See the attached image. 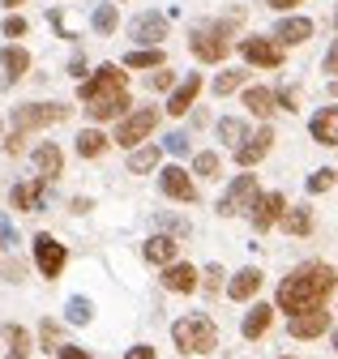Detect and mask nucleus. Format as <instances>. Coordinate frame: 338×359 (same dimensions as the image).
Masks as SVG:
<instances>
[{
    "label": "nucleus",
    "mask_w": 338,
    "mask_h": 359,
    "mask_svg": "<svg viewBox=\"0 0 338 359\" xmlns=\"http://www.w3.org/2000/svg\"><path fill=\"white\" fill-rule=\"evenodd\" d=\"M270 9H295V5H304V0H266Z\"/></svg>",
    "instance_id": "51"
},
{
    "label": "nucleus",
    "mask_w": 338,
    "mask_h": 359,
    "mask_svg": "<svg viewBox=\"0 0 338 359\" xmlns=\"http://www.w3.org/2000/svg\"><path fill=\"white\" fill-rule=\"evenodd\" d=\"M158 222H163L167 231H176V236H189V222H184V218H176V214H158Z\"/></svg>",
    "instance_id": "41"
},
{
    "label": "nucleus",
    "mask_w": 338,
    "mask_h": 359,
    "mask_svg": "<svg viewBox=\"0 0 338 359\" xmlns=\"http://www.w3.org/2000/svg\"><path fill=\"white\" fill-rule=\"evenodd\" d=\"M116 22H120L116 5H99V9H95V18H90V26H95L99 34H111V30H116Z\"/></svg>",
    "instance_id": "33"
},
{
    "label": "nucleus",
    "mask_w": 338,
    "mask_h": 359,
    "mask_svg": "<svg viewBox=\"0 0 338 359\" xmlns=\"http://www.w3.org/2000/svg\"><path fill=\"white\" fill-rule=\"evenodd\" d=\"M0 244H18V236H13V227H9V218H0Z\"/></svg>",
    "instance_id": "46"
},
{
    "label": "nucleus",
    "mask_w": 338,
    "mask_h": 359,
    "mask_svg": "<svg viewBox=\"0 0 338 359\" xmlns=\"http://www.w3.org/2000/svg\"><path fill=\"white\" fill-rule=\"evenodd\" d=\"M287 330H291V338H321V334L330 330V312H325V308H317V312H300V317H291V321H287Z\"/></svg>",
    "instance_id": "15"
},
{
    "label": "nucleus",
    "mask_w": 338,
    "mask_h": 359,
    "mask_svg": "<svg viewBox=\"0 0 338 359\" xmlns=\"http://www.w3.org/2000/svg\"><path fill=\"white\" fill-rule=\"evenodd\" d=\"M257 287H262V269H257V265H244L240 274L227 283V295L244 304V299H252V295H257Z\"/></svg>",
    "instance_id": "18"
},
{
    "label": "nucleus",
    "mask_w": 338,
    "mask_h": 359,
    "mask_svg": "<svg viewBox=\"0 0 338 359\" xmlns=\"http://www.w3.org/2000/svg\"><path fill=\"white\" fill-rule=\"evenodd\" d=\"M334 95H338V81H334Z\"/></svg>",
    "instance_id": "55"
},
{
    "label": "nucleus",
    "mask_w": 338,
    "mask_h": 359,
    "mask_svg": "<svg viewBox=\"0 0 338 359\" xmlns=\"http://www.w3.org/2000/svg\"><path fill=\"white\" fill-rule=\"evenodd\" d=\"M248 214H252V231H270L274 222H283V214H287V197L283 193H257L252 205H248Z\"/></svg>",
    "instance_id": "8"
},
{
    "label": "nucleus",
    "mask_w": 338,
    "mask_h": 359,
    "mask_svg": "<svg viewBox=\"0 0 338 359\" xmlns=\"http://www.w3.org/2000/svg\"><path fill=\"white\" fill-rule=\"evenodd\" d=\"M283 227H287V236H309L313 231V210L309 205H287Z\"/></svg>",
    "instance_id": "27"
},
{
    "label": "nucleus",
    "mask_w": 338,
    "mask_h": 359,
    "mask_svg": "<svg viewBox=\"0 0 338 359\" xmlns=\"http://www.w3.org/2000/svg\"><path fill=\"white\" fill-rule=\"evenodd\" d=\"M5 5H9V9H18V5H26V0H5Z\"/></svg>",
    "instance_id": "53"
},
{
    "label": "nucleus",
    "mask_w": 338,
    "mask_h": 359,
    "mask_svg": "<svg viewBox=\"0 0 338 359\" xmlns=\"http://www.w3.org/2000/svg\"><path fill=\"white\" fill-rule=\"evenodd\" d=\"M34 167H39V175H43L48 184H52V180H56V175L65 171V154H60V150H56L52 142H43V146L34 150Z\"/></svg>",
    "instance_id": "22"
},
{
    "label": "nucleus",
    "mask_w": 338,
    "mask_h": 359,
    "mask_svg": "<svg viewBox=\"0 0 338 359\" xmlns=\"http://www.w3.org/2000/svg\"><path fill=\"white\" fill-rule=\"evenodd\" d=\"M56 359H90V351H81V346H69V342H60V346H56Z\"/></svg>",
    "instance_id": "44"
},
{
    "label": "nucleus",
    "mask_w": 338,
    "mask_h": 359,
    "mask_svg": "<svg viewBox=\"0 0 338 359\" xmlns=\"http://www.w3.org/2000/svg\"><path fill=\"white\" fill-rule=\"evenodd\" d=\"M0 69H5L9 81H18V77L30 69V52H26V48H13V43H9V48L0 52Z\"/></svg>",
    "instance_id": "25"
},
{
    "label": "nucleus",
    "mask_w": 338,
    "mask_h": 359,
    "mask_svg": "<svg viewBox=\"0 0 338 359\" xmlns=\"http://www.w3.org/2000/svg\"><path fill=\"white\" fill-rule=\"evenodd\" d=\"M270 321H274V308H270V304H252V312L244 317L240 330H244V338L252 342V338H262V334L270 330Z\"/></svg>",
    "instance_id": "23"
},
{
    "label": "nucleus",
    "mask_w": 338,
    "mask_h": 359,
    "mask_svg": "<svg viewBox=\"0 0 338 359\" xmlns=\"http://www.w3.org/2000/svg\"><path fill=\"white\" fill-rule=\"evenodd\" d=\"M167 154H189V137H184V133H167Z\"/></svg>",
    "instance_id": "42"
},
{
    "label": "nucleus",
    "mask_w": 338,
    "mask_h": 359,
    "mask_svg": "<svg viewBox=\"0 0 338 359\" xmlns=\"http://www.w3.org/2000/svg\"><path fill=\"white\" fill-rule=\"evenodd\" d=\"M158 189L172 197V201H197V189H193V180H189L184 167H167V171L158 175Z\"/></svg>",
    "instance_id": "13"
},
{
    "label": "nucleus",
    "mask_w": 338,
    "mask_h": 359,
    "mask_svg": "<svg viewBox=\"0 0 338 359\" xmlns=\"http://www.w3.org/2000/svg\"><path fill=\"white\" fill-rule=\"evenodd\" d=\"M313 39V22L309 18H283L274 26V43L278 48H295V43H309Z\"/></svg>",
    "instance_id": "16"
},
{
    "label": "nucleus",
    "mask_w": 338,
    "mask_h": 359,
    "mask_svg": "<svg viewBox=\"0 0 338 359\" xmlns=\"http://www.w3.org/2000/svg\"><path fill=\"white\" fill-rule=\"evenodd\" d=\"M163 287L167 291H197V269L189 265V261H172V265H167L163 269Z\"/></svg>",
    "instance_id": "17"
},
{
    "label": "nucleus",
    "mask_w": 338,
    "mask_h": 359,
    "mask_svg": "<svg viewBox=\"0 0 338 359\" xmlns=\"http://www.w3.org/2000/svg\"><path fill=\"white\" fill-rule=\"evenodd\" d=\"M81 103H99V99H111V95H124V73L116 69V65H103L95 77H86L81 81Z\"/></svg>",
    "instance_id": "5"
},
{
    "label": "nucleus",
    "mask_w": 338,
    "mask_h": 359,
    "mask_svg": "<svg viewBox=\"0 0 338 359\" xmlns=\"http://www.w3.org/2000/svg\"><path fill=\"white\" fill-rule=\"evenodd\" d=\"M0 30H5L9 39H22V34H26L30 26H26V18H18V13H9V18H5V26H0Z\"/></svg>",
    "instance_id": "40"
},
{
    "label": "nucleus",
    "mask_w": 338,
    "mask_h": 359,
    "mask_svg": "<svg viewBox=\"0 0 338 359\" xmlns=\"http://www.w3.org/2000/svg\"><path fill=\"white\" fill-rule=\"evenodd\" d=\"M197 90H201V77H197V73H189V77H184V86H176V90H172V103H167V111H172V116H184V111L197 103Z\"/></svg>",
    "instance_id": "21"
},
{
    "label": "nucleus",
    "mask_w": 338,
    "mask_h": 359,
    "mask_svg": "<svg viewBox=\"0 0 338 359\" xmlns=\"http://www.w3.org/2000/svg\"><path fill=\"white\" fill-rule=\"evenodd\" d=\"M172 338H176V351L184 355H201V351H215L219 346V330L205 312H193V317H180L172 325Z\"/></svg>",
    "instance_id": "3"
},
{
    "label": "nucleus",
    "mask_w": 338,
    "mask_h": 359,
    "mask_svg": "<svg viewBox=\"0 0 338 359\" xmlns=\"http://www.w3.org/2000/svg\"><path fill=\"white\" fill-rule=\"evenodd\" d=\"M334 26H338V13H334Z\"/></svg>",
    "instance_id": "56"
},
{
    "label": "nucleus",
    "mask_w": 338,
    "mask_h": 359,
    "mask_svg": "<svg viewBox=\"0 0 338 359\" xmlns=\"http://www.w3.org/2000/svg\"><path fill=\"white\" fill-rule=\"evenodd\" d=\"M325 189H334V171L330 167H321V171L309 175V193H325Z\"/></svg>",
    "instance_id": "37"
},
{
    "label": "nucleus",
    "mask_w": 338,
    "mask_h": 359,
    "mask_svg": "<svg viewBox=\"0 0 338 359\" xmlns=\"http://www.w3.org/2000/svg\"><path fill=\"white\" fill-rule=\"evenodd\" d=\"M236 26H240V13H231L227 22H205V26H197L193 39H189L193 56L205 60V65H219V60L231 52V30H236Z\"/></svg>",
    "instance_id": "2"
},
{
    "label": "nucleus",
    "mask_w": 338,
    "mask_h": 359,
    "mask_svg": "<svg viewBox=\"0 0 338 359\" xmlns=\"http://www.w3.org/2000/svg\"><path fill=\"white\" fill-rule=\"evenodd\" d=\"M129 34L142 43V48H158V39H167V18L163 13H137Z\"/></svg>",
    "instance_id": "12"
},
{
    "label": "nucleus",
    "mask_w": 338,
    "mask_h": 359,
    "mask_svg": "<svg viewBox=\"0 0 338 359\" xmlns=\"http://www.w3.org/2000/svg\"><path fill=\"white\" fill-rule=\"evenodd\" d=\"M240 56H244L248 65H262V69H278V65H283V48H278L274 39H262V34L240 39Z\"/></svg>",
    "instance_id": "10"
},
{
    "label": "nucleus",
    "mask_w": 338,
    "mask_h": 359,
    "mask_svg": "<svg viewBox=\"0 0 338 359\" xmlns=\"http://www.w3.org/2000/svg\"><path fill=\"white\" fill-rule=\"evenodd\" d=\"M9 359H13V355H9Z\"/></svg>",
    "instance_id": "59"
},
{
    "label": "nucleus",
    "mask_w": 338,
    "mask_h": 359,
    "mask_svg": "<svg viewBox=\"0 0 338 359\" xmlns=\"http://www.w3.org/2000/svg\"><path fill=\"white\" fill-rule=\"evenodd\" d=\"M65 317H69V325H90V317H95V304H90L86 295H73V299L65 304Z\"/></svg>",
    "instance_id": "29"
},
{
    "label": "nucleus",
    "mask_w": 338,
    "mask_h": 359,
    "mask_svg": "<svg viewBox=\"0 0 338 359\" xmlns=\"http://www.w3.org/2000/svg\"><path fill=\"white\" fill-rule=\"evenodd\" d=\"M86 111H90V120H116V116H124V111H129V90H124V95H111V99H99V103H86Z\"/></svg>",
    "instance_id": "24"
},
{
    "label": "nucleus",
    "mask_w": 338,
    "mask_h": 359,
    "mask_svg": "<svg viewBox=\"0 0 338 359\" xmlns=\"http://www.w3.org/2000/svg\"><path fill=\"white\" fill-rule=\"evenodd\" d=\"M205 291H219V283H223V265H205Z\"/></svg>",
    "instance_id": "43"
},
{
    "label": "nucleus",
    "mask_w": 338,
    "mask_h": 359,
    "mask_svg": "<svg viewBox=\"0 0 338 359\" xmlns=\"http://www.w3.org/2000/svg\"><path fill=\"white\" fill-rule=\"evenodd\" d=\"M65 116H69L65 103H22V107H13V137L26 142V133L48 128V124H60Z\"/></svg>",
    "instance_id": "4"
},
{
    "label": "nucleus",
    "mask_w": 338,
    "mask_h": 359,
    "mask_svg": "<svg viewBox=\"0 0 338 359\" xmlns=\"http://www.w3.org/2000/svg\"><path fill=\"white\" fill-rule=\"evenodd\" d=\"M111 5H116V0H111Z\"/></svg>",
    "instance_id": "58"
},
{
    "label": "nucleus",
    "mask_w": 338,
    "mask_h": 359,
    "mask_svg": "<svg viewBox=\"0 0 338 359\" xmlns=\"http://www.w3.org/2000/svg\"><path fill=\"white\" fill-rule=\"evenodd\" d=\"M309 133L321 142V146H338V107H321L309 124Z\"/></svg>",
    "instance_id": "19"
},
{
    "label": "nucleus",
    "mask_w": 338,
    "mask_h": 359,
    "mask_svg": "<svg viewBox=\"0 0 338 359\" xmlns=\"http://www.w3.org/2000/svg\"><path fill=\"white\" fill-rule=\"evenodd\" d=\"M124 65L129 69H163V52L158 48H137V52L124 56Z\"/></svg>",
    "instance_id": "30"
},
{
    "label": "nucleus",
    "mask_w": 338,
    "mask_h": 359,
    "mask_svg": "<svg viewBox=\"0 0 338 359\" xmlns=\"http://www.w3.org/2000/svg\"><path fill=\"white\" fill-rule=\"evenodd\" d=\"M172 81H176V77H172V73H167V69L150 77V86H154V90H167V86H172Z\"/></svg>",
    "instance_id": "47"
},
{
    "label": "nucleus",
    "mask_w": 338,
    "mask_h": 359,
    "mask_svg": "<svg viewBox=\"0 0 338 359\" xmlns=\"http://www.w3.org/2000/svg\"><path fill=\"white\" fill-rule=\"evenodd\" d=\"M283 359H291V355H283Z\"/></svg>",
    "instance_id": "57"
},
{
    "label": "nucleus",
    "mask_w": 338,
    "mask_h": 359,
    "mask_svg": "<svg viewBox=\"0 0 338 359\" xmlns=\"http://www.w3.org/2000/svg\"><path fill=\"white\" fill-rule=\"evenodd\" d=\"M219 167H223V163H219L215 150H201V154L193 158V175H215V180H219Z\"/></svg>",
    "instance_id": "34"
},
{
    "label": "nucleus",
    "mask_w": 338,
    "mask_h": 359,
    "mask_svg": "<svg viewBox=\"0 0 338 359\" xmlns=\"http://www.w3.org/2000/svg\"><path fill=\"white\" fill-rule=\"evenodd\" d=\"M274 103H278V107H287V111H295V90H278Z\"/></svg>",
    "instance_id": "45"
},
{
    "label": "nucleus",
    "mask_w": 338,
    "mask_h": 359,
    "mask_svg": "<svg viewBox=\"0 0 338 359\" xmlns=\"http://www.w3.org/2000/svg\"><path fill=\"white\" fill-rule=\"evenodd\" d=\"M154 124H158V111H150V107H142V111H133V116H124V120L116 124V146L133 150L137 142H146L150 133H154Z\"/></svg>",
    "instance_id": "6"
},
{
    "label": "nucleus",
    "mask_w": 338,
    "mask_h": 359,
    "mask_svg": "<svg viewBox=\"0 0 338 359\" xmlns=\"http://www.w3.org/2000/svg\"><path fill=\"white\" fill-rule=\"evenodd\" d=\"M39 338H43V346H48V351H56V346H60V325H56V321H43Z\"/></svg>",
    "instance_id": "39"
},
{
    "label": "nucleus",
    "mask_w": 338,
    "mask_h": 359,
    "mask_svg": "<svg viewBox=\"0 0 338 359\" xmlns=\"http://www.w3.org/2000/svg\"><path fill=\"white\" fill-rule=\"evenodd\" d=\"M9 346H13V359H26L30 355V334L22 325H9Z\"/></svg>",
    "instance_id": "36"
},
{
    "label": "nucleus",
    "mask_w": 338,
    "mask_h": 359,
    "mask_svg": "<svg viewBox=\"0 0 338 359\" xmlns=\"http://www.w3.org/2000/svg\"><path fill=\"white\" fill-rule=\"evenodd\" d=\"M158 167V146H142L129 154V171H154Z\"/></svg>",
    "instance_id": "32"
},
{
    "label": "nucleus",
    "mask_w": 338,
    "mask_h": 359,
    "mask_svg": "<svg viewBox=\"0 0 338 359\" xmlns=\"http://www.w3.org/2000/svg\"><path fill=\"white\" fill-rule=\"evenodd\" d=\"M69 73L81 81V73H86V56H73V60H69Z\"/></svg>",
    "instance_id": "48"
},
{
    "label": "nucleus",
    "mask_w": 338,
    "mask_h": 359,
    "mask_svg": "<svg viewBox=\"0 0 338 359\" xmlns=\"http://www.w3.org/2000/svg\"><path fill=\"white\" fill-rule=\"evenodd\" d=\"M244 81H248V73H244V69H223V73L215 77V95L223 99V95H231V90H240Z\"/></svg>",
    "instance_id": "31"
},
{
    "label": "nucleus",
    "mask_w": 338,
    "mask_h": 359,
    "mask_svg": "<svg viewBox=\"0 0 338 359\" xmlns=\"http://www.w3.org/2000/svg\"><path fill=\"white\" fill-rule=\"evenodd\" d=\"M270 146H274V128L266 124V128H257V133H252V137H244L240 146H236V163L248 171V167H257L266 154H270Z\"/></svg>",
    "instance_id": "11"
},
{
    "label": "nucleus",
    "mask_w": 338,
    "mask_h": 359,
    "mask_svg": "<svg viewBox=\"0 0 338 359\" xmlns=\"http://www.w3.org/2000/svg\"><path fill=\"white\" fill-rule=\"evenodd\" d=\"M252 197H257V175H236L231 184H227V193L219 197V214H223V218H231V214L248 210V205H252Z\"/></svg>",
    "instance_id": "9"
},
{
    "label": "nucleus",
    "mask_w": 338,
    "mask_h": 359,
    "mask_svg": "<svg viewBox=\"0 0 338 359\" xmlns=\"http://www.w3.org/2000/svg\"><path fill=\"white\" fill-rule=\"evenodd\" d=\"M43 197H48V180L43 175H34L30 184H13V193H9V201H13V210H43Z\"/></svg>",
    "instance_id": "14"
},
{
    "label": "nucleus",
    "mask_w": 338,
    "mask_h": 359,
    "mask_svg": "<svg viewBox=\"0 0 338 359\" xmlns=\"http://www.w3.org/2000/svg\"><path fill=\"white\" fill-rule=\"evenodd\" d=\"M9 86H13V81L5 77V69H0V90H9Z\"/></svg>",
    "instance_id": "52"
},
{
    "label": "nucleus",
    "mask_w": 338,
    "mask_h": 359,
    "mask_svg": "<svg viewBox=\"0 0 338 359\" xmlns=\"http://www.w3.org/2000/svg\"><path fill=\"white\" fill-rule=\"evenodd\" d=\"M338 274L334 265H321V261H304L300 269H291L278 287V308L291 312V317H300V312H317L325 308V295L334 291Z\"/></svg>",
    "instance_id": "1"
},
{
    "label": "nucleus",
    "mask_w": 338,
    "mask_h": 359,
    "mask_svg": "<svg viewBox=\"0 0 338 359\" xmlns=\"http://www.w3.org/2000/svg\"><path fill=\"white\" fill-rule=\"evenodd\" d=\"M22 274H26L22 261H0V278H5V283H22Z\"/></svg>",
    "instance_id": "38"
},
{
    "label": "nucleus",
    "mask_w": 338,
    "mask_h": 359,
    "mask_svg": "<svg viewBox=\"0 0 338 359\" xmlns=\"http://www.w3.org/2000/svg\"><path fill=\"white\" fill-rule=\"evenodd\" d=\"M325 73H338V43H334L330 56H325Z\"/></svg>",
    "instance_id": "50"
},
{
    "label": "nucleus",
    "mask_w": 338,
    "mask_h": 359,
    "mask_svg": "<svg viewBox=\"0 0 338 359\" xmlns=\"http://www.w3.org/2000/svg\"><path fill=\"white\" fill-rule=\"evenodd\" d=\"M334 351H338V325H334Z\"/></svg>",
    "instance_id": "54"
},
{
    "label": "nucleus",
    "mask_w": 338,
    "mask_h": 359,
    "mask_svg": "<svg viewBox=\"0 0 338 359\" xmlns=\"http://www.w3.org/2000/svg\"><path fill=\"white\" fill-rule=\"evenodd\" d=\"M124 359H154V346H133Z\"/></svg>",
    "instance_id": "49"
},
{
    "label": "nucleus",
    "mask_w": 338,
    "mask_h": 359,
    "mask_svg": "<svg viewBox=\"0 0 338 359\" xmlns=\"http://www.w3.org/2000/svg\"><path fill=\"white\" fill-rule=\"evenodd\" d=\"M219 137L223 142H244V120H236V116H227V120H219Z\"/></svg>",
    "instance_id": "35"
},
{
    "label": "nucleus",
    "mask_w": 338,
    "mask_h": 359,
    "mask_svg": "<svg viewBox=\"0 0 338 359\" xmlns=\"http://www.w3.org/2000/svg\"><path fill=\"white\" fill-rule=\"evenodd\" d=\"M142 252H146V261H150V265H163V269H167V265L180 257V244H176L172 236H150V244H146Z\"/></svg>",
    "instance_id": "20"
},
{
    "label": "nucleus",
    "mask_w": 338,
    "mask_h": 359,
    "mask_svg": "<svg viewBox=\"0 0 338 359\" xmlns=\"http://www.w3.org/2000/svg\"><path fill=\"white\" fill-rule=\"evenodd\" d=\"M65 261H69V252H65V244L56 236H48V231L34 236V265H39V274H43V278H60Z\"/></svg>",
    "instance_id": "7"
},
{
    "label": "nucleus",
    "mask_w": 338,
    "mask_h": 359,
    "mask_svg": "<svg viewBox=\"0 0 338 359\" xmlns=\"http://www.w3.org/2000/svg\"><path fill=\"white\" fill-rule=\"evenodd\" d=\"M244 107H248L252 116L266 120V116L274 111V90H266V86H248V90H244Z\"/></svg>",
    "instance_id": "26"
},
{
    "label": "nucleus",
    "mask_w": 338,
    "mask_h": 359,
    "mask_svg": "<svg viewBox=\"0 0 338 359\" xmlns=\"http://www.w3.org/2000/svg\"><path fill=\"white\" fill-rule=\"evenodd\" d=\"M103 150H107V137H103L99 128H86V133H77V154H81V158H99Z\"/></svg>",
    "instance_id": "28"
}]
</instances>
